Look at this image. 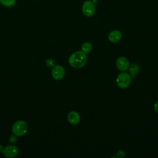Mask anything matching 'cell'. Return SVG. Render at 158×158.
<instances>
[{"label":"cell","mask_w":158,"mask_h":158,"mask_svg":"<svg viewBox=\"0 0 158 158\" xmlns=\"http://www.w3.org/2000/svg\"><path fill=\"white\" fill-rule=\"evenodd\" d=\"M87 62V56L81 51L73 52L69 58V63L73 68L80 69L84 67Z\"/></svg>","instance_id":"cell-1"},{"label":"cell","mask_w":158,"mask_h":158,"mask_svg":"<svg viewBox=\"0 0 158 158\" xmlns=\"http://www.w3.org/2000/svg\"><path fill=\"white\" fill-rule=\"evenodd\" d=\"M28 131V125L26 122L19 120L14 123L12 127V133L17 136H22L27 133Z\"/></svg>","instance_id":"cell-2"},{"label":"cell","mask_w":158,"mask_h":158,"mask_svg":"<svg viewBox=\"0 0 158 158\" xmlns=\"http://www.w3.org/2000/svg\"><path fill=\"white\" fill-rule=\"evenodd\" d=\"M131 81V76L127 72H122L119 73L116 78V83L117 86L122 89L127 88Z\"/></svg>","instance_id":"cell-3"},{"label":"cell","mask_w":158,"mask_h":158,"mask_svg":"<svg viewBox=\"0 0 158 158\" xmlns=\"http://www.w3.org/2000/svg\"><path fill=\"white\" fill-rule=\"evenodd\" d=\"M2 152L4 157L8 158H13L19 154V149L17 146L14 145V144H11L4 148Z\"/></svg>","instance_id":"cell-4"},{"label":"cell","mask_w":158,"mask_h":158,"mask_svg":"<svg viewBox=\"0 0 158 158\" xmlns=\"http://www.w3.org/2000/svg\"><path fill=\"white\" fill-rule=\"evenodd\" d=\"M95 5L93 1H86L82 5V12L86 17H91L95 12Z\"/></svg>","instance_id":"cell-5"},{"label":"cell","mask_w":158,"mask_h":158,"mask_svg":"<svg viewBox=\"0 0 158 158\" xmlns=\"http://www.w3.org/2000/svg\"><path fill=\"white\" fill-rule=\"evenodd\" d=\"M65 69L60 65H55L51 70V75L56 80H60L65 76Z\"/></svg>","instance_id":"cell-6"},{"label":"cell","mask_w":158,"mask_h":158,"mask_svg":"<svg viewBox=\"0 0 158 158\" xmlns=\"http://www.w3.org/2000/svg\"><path fill=\"white\" fill-rule=\"evenodd\" d=\"M115 65L119 70L124 72L128 69L130 67V62L127 58L125 57H119L116 60Z\"/></svg>","instance_id":"cell-7"},{"label":"cell","mask_w":158,"mask_h":158,"mask_svg":"<svg viewBox=\"0 0 158 158\" xmlns=\"http://www.w3.org/2000/svg\"><path fill=\"white\" fill-rule=\"evenodd\" d=\"M67 120L72 125H77L80 121V116L76 111H71L67 115Z\"/></svg>","instance_id":"cell-8"},{"label":"cell","mask_w":158,"mask_h":158,"mask_svg":"<svg viewBox=\"0 0 158 158\" xmlns=\"http://www.w3.org/2000/svg\"><path fill=\"white\" fill-rule=\"evenodd\" d=\"M122 33L120 31L114 30L109 33L108 36V38L110 42L117 43L120 40V39L122 38Z\"/></svg>","instance_id":"cell-9"},{"label":"cell","mask_w":158,"mask_h":158,"mask_svg":"<svg viewBox=\"0 0 158 158\" xmlns=\"http://www.w3.org/2000/svg\"><path fill=\"white\" fill-rule=\"evenodd\" d=\"M128 70L131 79H134L136 77V73L139 70V67L136 64H132L131 66L129 67Z\"/></svg>","instance_id":"cell-10"},{"label":"cell","mask_w":158,"mask_h":158,"mask_svg":"<svg viewBox=\"0 0 158 158\" xmlns=\"http://www.w3.org/2000/svg\"><path fill=\"white\" fill-rule=\"evenodd\" d=\"M81 51L83 52H84L85 54H88V53H89L92 51L93 46L90 43L85 42L81 45Z\"/></svg>","instance_id":"cell-11"},{"label":"cell","mask_w":158,"mask_h":158,"mask_svg":"<svg viewBox=\"0 0 158 158\" xmlns=\"http://www.w3.org/2000/svg\"><path fill=\"white\" fill-rule=\"evenodd\" d=\"M0 2L7 7H12L15 4V0H0Z\"/></svg>","instance_id":"cell-12"},{"label":"cell","mask_w":158,"mask_h":158,"mask_svg":"<svg viewBox=\"0 0 158 158\" xmlns=\"http://www.w3.org/2000/svg\"><path fill=\"white\" fill-rule=\"evenodd\" d=\"M46 65L48 67H53L55 65V60L52 58H48L46 60Z\"/></svg>","instance_id":"cell-13"},{"label":"cell","mask_w":158,"mask_h":158,"mask_svg":"<svg viewBox=\"0 0 158 158\" xmlns=\"http://www.w3.org/2000/svg\"><path fill=\"white\" fill-rule=\"evenodd\" d=\"M9 142L10 144H14L15 143L17 142V136L16 135H15L14 134L11 135L9 137V139H8Z\"/></svg>","instance_id":"cell-14"},{"label":"cell","mask_w":158,"mask_h":158,"mask_svg":"<svg viewBox=\"0 0 158 158\" xmlns=\"http://www.w3.org/2000/svg\"><path fill=\"white\" fill-rule=\"evenodd\" d=\"M125 156V152L123 150H118L116 153V157L118 158H123Z\"/></svg>","instance_id":"cell-15"},{"label":"cell","mask_w":158,"mask_h":158,"mask_svg":"<svg viewBox=\"0 0 158 158\" xmlns=\"http://www.w3.org/2000/svg\"><path fill=\"white\" fill-rule=\"evenodd\" d=\"M154 109L155 110V111L156 112L158 113V101H156L155 103H154Z\"/></svg>","instance_id":"cell-16"},{"label":"cell","mask_w":158,"mask_h":158,"mask_svg":"<svg viewBox=\"0 0 158 158\" xmlns=\"http://www.w3.org/2000/svg\"><path fill=\"white\" fill-rule=\"evenodd\" d=\"M3 149H4V147H3V146H2V144H0V152H2V151H3Z\"/></svg>","instance_id":"cell-17"}]
</instances>
